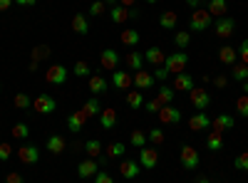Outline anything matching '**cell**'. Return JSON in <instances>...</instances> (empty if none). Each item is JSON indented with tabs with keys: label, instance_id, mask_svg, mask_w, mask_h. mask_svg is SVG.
Masks as SVG:
<instances>
[{
	"label": "cell",
	"instance_id": "1",
	"mask_svg": "<svg viewBox=\"0 0 248 183\" xmlns=\"http://www.w3.org/2000/svg\"><path fill=\"white\" fill-rule=\"evenodd\" d=\"M186 65H189V55H186L184 50L171 52V55H167V59H164V67L169 70V74H179V72H184Z\"/></svg>",
	"mask_w": 248,
	"mask_h": 183
},
{
	"label": "cell",
	"instance_id": "2",
	"mask_svg": "<svg viewBox=\"0 0 248 183\" xmlns=\"http://www.w3.org/2000/svg\"><path fill=\"white\" fill-rule=\"evenodd\" d=\"M179 161H181V166L186 171H196L199 164H201V156H199V151L191 144H184L181 146V154H179Z\"/></svg>",
	"mask_w": 248,
	"mask_h": 183
},
{
	"label": "cell",
	"instance_id": "3",
	"mask_svg": "<svg viewBox=\"0 0 248 183\" xmlns=\"http://www.w3.org/2000/svg\"><path fill=\"white\" fill-rule=\"evenodd\" d=\"M189 25H191V30H196V32H203V30H209V28L214 25V17H211V13H209V10L196 8V10L191 13Z\"/></svg>",
	"mask_w": 248,
	"mask_h": 183
},
{
	"label": "cell",
	"instance_id": "4",
	"mask_svg": "<svg viewBox=\"0 0 248 183\" xmlns=\"http://www.w3.org/2000/svg\"><path fill=\"white\" fill-rule=\"evenodd\" d=\"M67 67L65 65H50L47 70H45V82L47 84H52V87H62L67 82Z\"/></svg>",
	"mask_w": 248,
	"mask_h": 183
},
{
	"label": "cell",
	"instance_id": "5",
	"mask_svg": "<svg viewBox=\"0 0 248 183\" xmlns=\"http://www.w3.org/2000/svg\"><path fill=\"white\" fill-rule=\"evenodd\" d=\"M32 109L37 112V114H52L55 109H57V101H55V97H50V94H37L35 99H32Z\"/></svg>",
	"mask_w": 248,
	"mask_h": 183
},
{
	"label": "cell",
	"instance_id": "6",
	"mask_svg": "<svg viewBox=\"0 0 248 183\" xmlns=\"http://www.w3.org/2000/svg\"><path fill=\"white\" fill-rule=\"evenodd\" d=\"M119 62H122V57H119L117 50H112V47L102 50V55H99V65H102V70L114 72V70H119Z\"/></svg>",
	"mask_w": 248,
	"mask_h": 183
},
{
	"label": "cell",
	"instance_id": "7",
	"mask_svg": "<svg viewBox=\"0 0 248 183\" xmlns=\"http://www.w3.org/2000/svg\"><path fill=\"white\" fill-rule=\"evenodd\" d=\"M189 99H191V104H194L196 112H206V109H209V104H211V94L206 92V89H199V87H194L189 92Z\"/></svg>",
	"mask_w": 248,
	"mask_h": 183
},
{
	"label": "cell",
	"instance_id": "8",
	"mask_svg": "<svg viewBox=\"0 0 248 183\" xmlns=\"http://www.w3.org/2000/svg\"><path fill=\"white\" fill-rule=\"evenodd\" d=\"M214 30H216V35H218L221 40L231 37V35H233V30H236V20H233V17H229V15H223V17H216V23H214Z\"/></svg>",
	"mask_w": 248,
	"mask_h": 183
},
{
	"label": "cell",
	"instance_id": "9",
	"mask_svg": "<svg viewBox=\"0 0 248 183\" xmlns=\"http://www.w3.org/2000/svg\"><path fill=\"white\" fill-rule=\"evenodd\" d=\"M156 164H159V151L154 146L139 149V166L141 169H156Z\"/></svg>",
	"mask_w": 248,
	"mask_h": 183
},
{
	"label": "cell",
	"instance_id": "10",
	"mask_svg": "<svg viewBox=\"0 0 248 183\" xmlns=\"http://www.w3.org/2000/svg\"><path fill=\"white\" fill-rule=\"evenodd\" d=\"M17 158L23 161L25 166H32V164H37V161H40V149L35 144H23V146L17 149Z\"/></svg>",
	"mask_w": 248,
	"mask_h": 183
},
{
	"label": "cell",
	"instance_id": "11",
	"mask_svg": "<svg viewBox=\"0 0 248 183\" xmlns=\"http://www.w3.org/2000/svg\"><path fill=\"white\" fill-rule=\"evenodd\" d=\"M156 116H159V121L164 127H167V124H179V121H181V109H176L174 104H164Z\"/></svg>",
	"mask_w": 248,
	"mask_h": 183
},
{
	"label": "cell",
	"instance_id": "12",
	"mask_svg": "<svg viewBox=\"0 0 248 183\" xmlns=\"http://www.w3.org/2000/svg\"><path fill=\"white\" fill-rule=\"evenodd\" d=\"M132 84H134V77L129 72H124V70H114L112 72V87L127 92V89H132Z\"/></svg>",
	"mask_w": 248,
	"mask_h": 183
},
{
	"label": "cell",
	"instance_id": "13",
	"mask_svg": "<svg viewBox=\"0 0 248 183\" xmlns=\"http://www.w3.org/2000/svg\"><path fill=\"white\" fill-rule=\"evenodd\" d=\"M134 77V89H139V92H149L152 87H154V74L152 72H144V70H139V72H134L132 74Z\"/></svg>",
	"mask_w": 248,
	"mask_h": 183
},
{
	"label": "cell",
	"instance_id": "14",
	"mask_svg": "<svg viewBox=\"0 0 248 183\" xmlns=\"http://www.w3.org/2000/svg\"><path fill=\"white\" fill-rule=\"evenodd\" d=\"M107 89H109V79L105 74H99V72H92L90 74V92L94 97H99V94H105Z\"/></svg>",
	"mask_w": 248,
	"mask_h": 183
},
{
	"label": "cell",
	"instance_id": "15",
	"mask_svg": "<svg viewBox=\"0 0 248 183\" xmlns=\"http://www.w3.org/2000/svg\"><path fill=\"white\" fill-rule=\"evenodd\" d=\"M99 171V164H97V158H85V161H79V166H77V176L82 181H87V178H94V173Z\"/></svg>",
	"mask_w": 248,
	"mask_h": 183
},
{
	"label": "cell",
	"instance_id": "16",
	"mask_svg": "<svg viewBox=\"0 0 248 183\" xmlns=\"http://www.w3.org/2000/svg\"><path fill=\"white\" fill-rule=\"evenodd\" d=\"M141 166H139V161H132V158H122V164H119V173L122 178H127V181H134L139 176Z\"/></svg>",
	"mask_w": 248,
	"mask_h": 183
},
{
	"label": "cell",
	"instance_id": "17",
	"mask_svg": "<svg viewBox=\"0 0 248 183\" xmlns=\"http://www.w3.org/2000/svg\"><path fill=\"white\" fill-rule=\"evenodd\" d=\"M236 127V119L231 116V114H218V116H214L211 119V129L214 131H229V129H233Z\"/></svg>",
	"mask_w": 248,
	"mask_h": 183
},
{
	"label": "cell",
	"instance_id": "18",
	"mask_svg": "<svg viewBox=\"0 0 248 183\" xmlns=\"http://www.w3.org/2000/svg\"><path fill=\"white\" fill-rule=\"evenodd\" d=\"M164 59H167V55H164L161 47H149V50H144V62H149L152 67H161L164 65Z\"/></svg>",
	"mask_w": 248,
	"mask_h": 183
},
{
	"label": "cell",
	"instance_id": "19",
	"mask_svg": "<svg viewBox=\"0 0 248 183\" xmlns=\"http://www.w3.org/2000/svg\"><path fill=\"white\" fill-rule=\"evenodd\" d=\"M196 84H194V77L186 74V72H179L174 74V92H191Z\"/></svg>",
	"mask_w": 248,
	"mask_h": 183
},
{
	"label": "cell",
	"instance_id": "20",
	"mask_svg": "<svg viewBox=\"0 0 248 183\" xmlns=\"http://www.w3.org/2000/svg\"><path fill=\"white\" fill-rule=\"evenodd\" d=\"M189 129L191 131H203V129H211V119L206 112H196L191 119H189Z\"/></svg>",
	"mask_w": 248,
	"mask_h": 183
},
{
	"label": "cell",
	"instance_id": "21",
	"mask_svg": "<svg viewBox=\"0 0 248 183\" xmlns=\"http://www.w3.org/2000/svg\"><path fill=\"white\" fill-rule=\"evenodd\" d=\"M70 25H72V32H77V35H87L90 32V20H87L85 13H75Z\"/></svg>",
	"mask_w": 248,
	"mask_h": 183
},
{
	"label": "cell",
	"instance_id": "22",
	"mask_svg": "<svg viewBox=\"0 0 248 183\" xmlns=\"http://www.w3.org/2000/svg\"><path fill=\"white\" fill-rule=\"evenodd\" d=\"M45 149L52 154V156H60L62 151L67 149V144H65V136H60V134H52L50 139H47V144H45Z\"/></svg>",
	"mask_w": 248,
	"mask_h": 183
},
{
	"label": "cell",
	"instance_id": "23",
	"mask_svg": "<svg viewBox=\"0 0 248 183\" xmlns=\"http://www.w3.org/2000/svg\"><path fill=\"white\" fill-rule=\"evenodd\" d=\"M124 65H127L132 72H139V70H144V52H127L124 55Z\"/></svg>",
	"mask_w": 248,
	"mask_h": 183
},
{
	"label": "cell",
	"instance_id": "24",
	"mask_svg": "<svg viewBox=\"0 0 248 183\" xmlns=\"http://www.w3.org/2000/svg\"><path fill=\"white\" fill-rule=\"evenodd\" d=\"M85 121H87V116L82 114V109H79V112H72V114L67 116V129H70L72 134H77V131L85 129Z\"/></svg>",
	"mask_w": 248,
	"mask_h": 183
},
{
	"label": "cell",
	"instance_id": "25",
	"mask_svg": "<svg viewBox=\"0 0 248 183\" xmlns=\"http://www.w3.org/2000/svg\"><path fill=\"white\" fill-rule=\"evenodd\" d=\"M97 119H99V127H102V129H114V127H117V112H114L112 107L102 109V114H99Z\"/></svg>",
	"mask_w": 248,
	"mask_h": 183
},
{
	"label": "cell",
	"instance_id": "26",
	"mask_svg": "<svg viewBox=\"0 0 248 183\" xmlns=\"http://www.w3.org/2000/svg\"><path fill=\"white\" fill-rule=\"evenodd\" d=\"M82 114H85L87 119H92V116H99L102 114V104H99V99L92 94L85 104H82Z\"/></svg>",
	"mask_w": 248,
	"mask_h": 183
},
{
	"label": "cell",
	"instance_id": "27",
	"mask_svg": "<svg viewBox=\"0 0 248 183\" xmlns=\"http://www.w3.org/2000/svg\"><path fill=\"white\" fill-rule=\"evenodd\" d=\"M236 57H238V52H236V47H231V45H223L221 50H218V62L221 65H236Z\"/></svg>",
	"mask_w": 248,
	"mask_h": 183
},
{
	"label": "cell",
	"instance_id": "28",
	"mask_svg": "<svg viewBox=\"0 0 248 183\" xmlns=\"http://www.w3.org/2000/svg\"><path fill=\"white\" fill-rule=\"evenodd\" d=\"M206 149L209 151H221L223 149V134L211 129L209 134H206Z\"/></svg>",
	"mask_w": 248,
	"mask_h": 183
},
{
	"label": "cell",
	"instance_id": "29",
	"mask_svg": "<svg viewBox=\"0 0 248 183\" xmlns=\"http://www.w3.org/2000/svg\"><path fill=\"white\" fill-rule=\"evenodd\" d=\"M109 17H112V23H117V25H122V23H127L129 20V8H124V5H112L109 8Z\"/></svg>",
	"mask_w": 248,
	"mask_h": 183
},
{
	"label": "cell",
	"instance_id": "30",
	"mask_svg": "<svg viewBox=\"0 0 248 183\" xmlns=\"http://www.w3.org/2000/svg\"><path fill=\"white\" fill-rule=\"evenodd\" d=\"M159 25H161L164 30H176V25H179V15H176L174 10L161 13V15H159Z\"/></svg>",
	"mask_w": 248,
	"mask_h": 183
},
{
	"label": "cell",
	"instance_id": "31",
	"mask_svg": "<svg viewBox=\"0 0 248 183\" xmlns=\"http://www.w3.org/2000/svg\"><path fill=\"white\" fill-rule=\"evenodd\" d=\"M119 40H122V45H127V47H137V45H139V40H141V35H139V30L127 28V30L119 35Z\"/></svg>",
	"mask_w": 248,
	"mask_h": 183
},
{
	"label": "cell",
	"instance_id": "32",
	"mask_svg": "<svg viewBox=\"0 0 248 183\" xmlns=\"http://www.w3.org/2000/svg\"><path fill=\"white\" fill-rule=\"evenodd\" d=\"M85 154L90 158H99L102 154H105V146H102V141H97V139H87L85 141Z\"/></svg>",
	"mask_w": 248,
	"mask_h": 183
},
{
	"label": "cell",
	"instance_id": "33",
	"mask_svg": "<svg viewBox=\"0 0 248 183\" xmlns=\"http://www.w3.org/2000/svg\"><path fill=\"white\" fill-rule=\"evenodd\" d=\"M211 13V17H223L226 10H229V3L226 0H209V8H206Z\"/></svg>",
	"mask_w": 248,
	"mask_h": 183
},
{
	"label": "cell",
	"instance_id": "34",
	"mask_svg": "<svg viewBox=\"0 0 248 183\" xmlns=\"http://www.w3.org/2000/svg\"><path fill=\"white\" fill-rule=\"evenodd\" d=\"M127 107L129 109H141L144 107V92H139V89L127 92Z\"/></svg>",
	"mask_w": 248,
	"mask_h": 183
},
{
	"label": "cell",
	"instance_id": "35",
	"mask_svg": "<svg viewBox=\"0 0 248 183\" xmlns=\"http://www.w3.org/2000/svg\"><path fill=\"white\" fill-rule=\"evenodd\" d=\"M231 79H236V82H246L248 79V65H243V62L231 65Z\"/></svg>",
	"mask_w": 248,
	"mask_h": 183
},
{
	"label": "cell",
	"instance_id": "36",
	"mask_svg": "<svg viewBox=\"0 0 248 183\" xmlns=\"http://www.w3.org/2000/svg\"><path fill=\"white\" fill-rule=\"evenodd\" d=\"M174 97H176L174 87H167V84H161V87H159V92H156V99L161 101V104H171Z\"/></svg>",
	"mask_w": 248,
	"mask_h": 183
},
{
	"label": "cell",
	"instance_id": "37",
	"mask_svg": "<svg viewBox=\"0 0 248 183\" xmlns=\"http://www.w3.org/2000/svg\"><path fill=\"white\" fill-rule=\"evenodd\" d=\"M147 134H144L141 129H134L132 134H129V144L134 146V149H144V146H147Z\"/></svg>",
	"mask_w": 248,
	"mask_h": 183
},
{
	"label": "cell",
	"instance_id": "38",
	"mask_svg": "<svg viewBox=\"0 0 248 183\" xmlns=\"http://www.w3.org/2000/svg\"><path fill=\"white\" fill-rule=\"evenodd\" d=\"M10 134H13V139H20V141H25L28 136H30V127L25 124V121H17V124L10 129Z\"/></svg>",
	"mask_w": 248,
	"mask_h": 183
},
{
	"label": "cell",
	"instance_id": "39",
	"mask_svg": "<svg viewBox=\"0 0 248 183\" xmlns=\"http://www.w3.org/2000/svg\"><path fill=\"white\" fill-rule=\"evenodd\" d=\"M52 55V50L47 47V45H37V47H32V62H43V59H47Z\"/></svg>",
	"mask_w": 248,
	"mask_h": 183
},
{
	"label": "cell",
	"instance_id": "40",
	"mask_svg": "<svg viewBox=\"0 0 248 183\" xmlns=\"http://www.w3.org/2000/svg\"><path fill=\"white\" fill-rule=\"evenodd\" d=\"M105 151H107V158H122L124 156V144L122 141H112Z\"/></svg>",
	"mask_w": 248,
	"mask_h": 183
},
{
	"label": "cell",
	"instance_id": "41",
	"mask_svg": "<svg viewBox=\"0 0 248 183\" xmlns=\"http://www.w3.org/2000/svg\"><path fill=\"white\" fill-rule=\"evenodd\" d=\"M147 139L152 141L154 146H161V144H164V139H167V136H164V129H161V127H154V129H149Z\"/></svg>",
	"mask_w": 248,
	"mask_h": 183
},
{
	"label": "cell",
	"instance_id": "42",
	"mask_svg": "<svg viewBox=\"0 0 248 183\" xmlns=\"http://www.w3.org/2000/svg\"><path fill=\"white\" fill-rule=\"evenodd\" d=\"M189 42H191V32H176L174 35V45L179 50H186V47H189Z\"/></svg>",
	"mask_w": 248,
	"mask_h": 183
},
{
	"label": "cell",
	"instance_id": "43",
	"mask_svg": "<svg viewBox=\"0 0 248 183\" xmlns=\"http://www.w3.org/2000/svg\"><path fill=\"white\" fill-rule=\"evenodd\" d=\"M13 104H15L17 109H28V107L32 104V99H30L25 92H17V94H15V99H13Z\"/></svg>",
	"mask_w": 248,
	"mask_h": 183
},
{
	"label": "cell",
	"instance_id": "44",
	"mask_svg": "<svg viewBox=\"0 0 248 183\" xmlns=\"http://www.w3.org/2000/svg\"><path fill=\"white\" fill-rule=\"evenodd\" d=\"M72 74H75V77H90L92 70H90L87 62H82V59H79V62H75V67H72Z\"/></svg>",
	"mask_w": 248,
	"mask_h": 183
},
{
	"label": "cell",
	"instance_id": "45",
	"mask_svg": "<svg viewBox=\"0 0 248 183\" xmlns=\"http://www.w3.org/2000/svg\"><path fill=\"white\" fill-rule=\"evenodd\" d=\"M102 13H107V3H105V0H94V3L90 5V15L92 17H99Z\"/></svg>",
	"mask_w": 248,
	"mask_h": 183
},
{
	"label": "cell",
	"instance_id": "46",
	"mask_svg": "<svg viewBox=\"0 0 248 183\" xmlns=\"http://www.w3.org/2000/svg\"><path fill=\"white\" fill-rule=\"evenodd\" d=\"M233 166H236L238 171H248V151H243V154H238V156L233 158Z\"/></svg>",
	"mask_w": 248,
	"mask_h": 183
},
{
	"label": "cell",
	"instance_id": "47",
	"mask_svg": "<svg viewBox=\"0 0 248 183\" xmlns=\"http://www.w3.org/2000/svg\"><path fill=\"white\" fill-rule=\"evenodd\" d=\"M236 109H238V114H241L243 119L248 116V94H243V97L236 99Z\"/></svg>",
	"mask_w": 248,
	"mask_h": 183
},
{
	"label": "cell",
	"instance_id": "48",
	"mask_svg": "<svg viewBox=\"0 0 248 183\" xmlns=\"http://www.w3.org/2000/svg\"><path fill=\"white\" fill-rule=\"evenodd\" d=\"M164 104H161V101L154 97V99H149V101H144V109H147L149 114H159V109H161Z\"/></svg>",
	"mask_w": 248,
	"mask_h": 183
},
{
	"label": "cell",
	"instance_id": "49",
	"mask_svg": "<svg viewBox=\"0 0 248 183\" xmlns=\"http://www.w3.org/2000/svg\"><path fill=\"white\" fill-rule=\"evenodd\" d=\"M236 52H238V57H241V62H243V65H248V37L238 45V50H236Z\"/></svg>",
	"mask_w": 248,
	"mask_h": 183
},
{
	"label": "cell",
	"instance_id": "50",
	"mask_svg": "<svg viewBox=\"0 0 248 183\" xmlns=\"http://www.w3.org/2000/svg\"><path fill=\"white\" fill-rule=\"evenodd\" d=\"M94 183H114V178H112L107 171H102V169H99V171L94 173Z\"/></svg>",
	"mask_w": 248,
	"mask_h": 183
},
{
	"label": "cell",
	"instance_id": "51",
	"mask_svg": "<svg viewBox=\"0 0 248 183\" xmlns=\"http://www.w3.org/2000/svg\"><path fill=\"white\" fill-rule=\"evenodd\" d=\"M152 74H154V79H159V82H167V77H169V70L161 65V67H154V72H152Z\"/></svg>",
	"mask_w": 248,
	"mask_h": 183
},
{
	"label": "cell",
	"instance_id": "52",
	"mask_svg": "<svg viewBox=\"0 0 248 183\" xmlns=\"http://www.w3.org/2000/svg\"><path fill=\"white\" fill-rule=\"evenodd\" d=\"M5 183H25V178L20 176L17 171H10V173L5 176Z\"/></svg>",
	"mask_w": 248,
	"mask_h": 183
},
{
	"label": "cell",
	"instance_id": "53",
	"mask_svg": "<svg viewBox=\"0 0 248 183\" xmlns=\"http://www.w3.org/2000/svg\"><path fill=\"white\" fill-rule=\"evenodd\" d=\"M13 156V149H10V144H0V161H8Z\"/></svg>",
	"mask_w": 248,
	"mask_h": 183
},
{
	"label": "cell",
	"instance_id": "54",
	"mask_svg": "<svg viewBox=\"0 0 248 183\" xmlns=\"http://www.w3.org/2000/svg\"><path fill=\"white\" fill-rule=\"evenodd\" d=\"M214 84H216V87H218V89H223V87H226V84H229V79H226V77H223V74H218V77H214Z\"/></svg>",
	"mask_w": 248,
	"mask_h": 183
},
{
	"label": "cell",
	"instance_id": "55",
	"mask_svg": "<svg viewBox=\"0 0 248 183\" xmlns=\"http://www.w3.org/2000/svg\"><path fill=\"white\" fill-rule=\"evenodd\" d=\"M13 3H15V0H0V13H8L13 8Z\"/></svg>",
	"mask_w": 248,
	"mask_h": 183
},
{
	"label": "cell",
	"instance_id": "56",
	"mask_svg": "<svg viewBox=\"0 0 248 183\" xmlns=\"http://www.w3.org/2000/svg\"><path fill=\"white\" fill-rule=\"evenodd\" d=\"M201 3H203V0H186V5H189L191 10H196V8H201Z\"/></svg>",
	"mask_w": 248,
	"mask_h": 183
},
{
	"label": "cell",
	"instance_id": "57",
	"mask_svg": "<svg viewBox=\"0 0 248 183\" xmlns=\"http://www.w3.org/2000/svg\"><path fill=\"white\" fill-rule=\"evenodd\" d=\"M15 3H17V5H23V8H30V5L37 3V0H15Z\"/></svg>",
	"mask_w": 248,
	"mask_h": 183
},
{
	"label": "cell",
	"instance_id": "58",
	"mask_svg": "<svg viewBox=\"0 0 248 183\" xmlns=\"http://www.w3.org/2000/svg\"><path fill=\"white\" fill-rule=\"evenodd\" d=\"M134 3L137 0H119V5H124V8H134Z\"/></svg>",
	"mask_w": 248,
	"mask_h": 183
},
{
	"label": "cell",
	"instance_id": "59",
	"mask_svg": "<svg viewBox=\"0 0 248 183\" xmlns=\"http://www.w3.org/2000/svg\"><path fill=\"white\" fill-rule=\"evenodd\" d=\"M196 183H211V181L206 178V176H199V178H196Z\"/></svg>",
	"mask_w": 248,
	"mask_h": 183
},
{
	"label": "cell",
	"instance_id": "60",
	"mask_svg": "<svg viewBox=\"0 0 248 183\" xmlns=\"http://www.w3.org/2000/svg\"><path fill=\"white\" fill-rule=\"evenodd\" d=\"M105 3H107V8H112V5H117V3H119V0H105Z\"/></svg>",
	"mask_w": 248,
	"mask_h": 183
},
{
	"label": "cell",
	"instance_id": "61",
	"mask_svg": "<svg viewBox=\"0 0 248 183\" xmlns=\"http://www.w3.org/2000/svg\"><path fill=\"white\" fill-rule=\"evenodd\" d=\"M144 3H149V5H156V3H159V0H144Z\"/></svg>",
	"mask_w": 248,
	"mask_h": 183
},
{
	"label": "cell",
	"instance_id": "62",
	"mask_svg": "<svg viewBox=\"0 0 248 183\" xmlns=\"http://www.w3.org/2000/svg\"><path fill=\"white\" fill-rule=\"evenodd\" d=\"M243 84V92H248V79H246V82H241Z\"/></svg>",
	"mask_w": 248,
	"mask_h": 183
}]
</instances>
